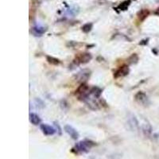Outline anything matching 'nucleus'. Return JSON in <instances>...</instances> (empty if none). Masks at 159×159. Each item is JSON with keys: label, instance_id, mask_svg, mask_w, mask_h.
<instances>
[{"label": "nucleus", "instance_id": "1", "mask_svg": "<svg viewBox=\"0 0 159 159\" xmlns=\"http://www.w3.org/2000/svg\"><path fill=\"white\" fill-rule=\"evenodd\" d=\"M95 145L96 143L90 140H82L75 145L74 150H76V153H88Z\"/></svg>", "mask_w": 159, "mask_h": 159}, {"label": "nucleus", "instance_id": "2", "mask_svg": "<svg viewBox=\"0 0 159 159\" xmlns=\"http://www.w3.org/2000/svg\"><path fill=\"white\" fill-rule=\"evenodd\" d=\"M92 59V56L89 52H84V53H79L76 56L75 59L73 60L72 64H74L75 65H84L90 61Z\"/></svg>", "mask_w": 159, "mask_h": 159}, {"label": "nucleus", "instance_id": "3", "mask_svg": "<svg viewBox=\"0 0 159 159\" xmlns=\"http://www.w3.org/2000/svg\"><path fill=\"white\" fill-rule=\"evenodd\" d=\"M89 91H90V89H89V86L85 83H82L76 89L75 94H76V96H77L79 100L84 101V99L89 94Z\"/></svg>", "mask_w": 159, "mask_h": 159}, {"label": "nucleus", "instance_id": "4", "mask_svg": "<svg viewBox=\"0 0 159 159\" xmlns=\"http://www.w3.org/2000/svg\"><path fill=\"white\" fill-rule=\"evenodd\" d=\"M91 76V70L89 69H83V70L80 71L76 75V80L79 83H85L90 78Z\"/></svg>", "mask_w": 159, "mask_h": 159}, {"label": "nucleus", "instance_id": "5", "mask_svg": "<svg viewBox=\"0 0 159 159\" xmlns=\"http://www.w3.org/2000/svg\"><path fill=\"white\" fill-rule=\"evenodd\" d=\"M134 100L137 102L139 104L143 105V106H147L150 103L148 96L143 92H139L134 95Z\"/></svg>", "mask_w": 159, "mask_h": 159}, {"label": "nucleus", "instance_id": "6", "mask_svg": "<svg viewBox=\"0 0 159 159\" xmlns=\"http://www.w3.org/2000/svg\"><path fill=\"white\" fill-rule=\"evenodd\" d=\"M130 72V68L128 65H124L121 67H119L116 72H114V78L118 79L120 77H124V76H127Z\"/></svg>", "mask_w": 159, "mask_h": 159}, {"label": "nucleus", "instance_id": "7", "mask_svg": "<svg viewBox=\"0 0 159 159\" xmlns=\"http://www.w3.org/2000/svg\"><path fill=\"white\" fill-rule=\"evenodd\" d=\"M127 125H128L129 128L133 131H136L139 128V123L136 117L133 115L130 116L127 119Z\"/></svg>", "mask_w": 159, "mask_h": 159}, {"label": "nucleus", "instance_id": "8", "mask_svg": "<svg viewBox=\"0 0 159 159\" xmlns=\"http://www.w3.org/2000/svg\"><path fill=\"white\" fill-rule=\"evenodd\" d=\"M40 129H41V130H42V133H43L45 135L47 136L53 135L57 131L56 129L53 128V127H51V126H49V125L45 124V123L40 125Z\"/></svg>", "mask_w": 159, "mask_h": 159}, {"label": "nucleus", "instance_id": "9", "mask_svg": "<svg viewBox=\"0 0 159 159\" xmlns=\"http://www.w3.org/2000/svg\"><path fill=\"white\" fill-rule=\"evenodd\" d=\"M64 129H65V131L66 132L72 139L76 140V139L79 138V133H78L77 130H76L73 127L70 126V125H65Z\"/></svg>", "mask_w": 159, "mask_h": 159}, {"label": "nucleus", "instance_id": "10", "mask_svg": "<svg viewBox=\"0 0 159 159\" xmlns=\"http://www.w3.org/2000/svg\"><path fill=\"white\" fill-rule=\"evenodd\" d=\"M45 31H46V29L42 25H35L32 28L33 34H34L35 36H42L45 34Z\"/></svg>", "mask_w": 159, "mask_h": 159}, {"label": "nucleus", "instance_id": "11", "mask_svg": "<svg viewBox=\"0 0 159 159\" xmlns=\"http://www.w3.org/2000/svg\"><path fill=\"white\" fill-rule=\"evenodd\" d=\"M89 94H90V96H93L96 99H99L102 94V89L98 87H93L89 91Z\"/></svg>", "mask_w": 159, "mask_h": 159}, {"label": "nucleus", "instance_id": "12", "mask_svg": "<svg viewBox=\"0 0 159 159\" xmlns=\"http://www.w3.org/2000/svg\"><path fill=\"white\" fill-rule=\"evenodd\" d=\"M30 122L34 125H38L41 123L42 119L39 117V116L35 113H30Z\"/></svg>", "mask_w": 159, "mask_h": 159}, {"label": "nucleus", "instance_id": "13", "mask_svg": "<svg viewBox=\"0 0 159 159\" xmlns=\"http://www.w3.org/2000/svg\"><path fill=\"white\" fill-rule=\"evenodd\" d=\"M150 15V11L147 9H143L138 13V18H139V21L143 22L146 18L148 17V15Z\"/></svg>", "mask_w": 159, "mask_h": 159}, {"label": "nucleus", "instance_id": "14", "mask_svg": "<svg viewBox=\"0 0 159 159\" xmlns=\"http://www.w3.org/2000/svg\"><path fill=\"white\" fill-rule=\"evenodd\" d=\"M46 61L49 64L52 65H58L61 64V61L57 58H55L53 57H51V56H46Z\"/></svg>", "mask_w": 159, "mask_h": 159}, {"label": "nucleus", "instance_id": "15", "mask_svg": "<svg viewBox=\"0 0 159 159\" xmlns=\"http://www.w3.org/2000/svg\"><path fill=\"white\" fill-rule=\"evenodd\" d=\"M92 27H93V24H92V22H88V23L84 24V25L82 26L81 30L84 33L88 34V33H89L91 30H92Z\"/></svg>", "mask_w": 159, "mask_h": 159}, {"label": "nucleus", "instance_id": "16", "mask_svg": "<svg viewBox=\"0 0 159 159\" xmlns=\"http://www.w3.org/2000/svg\"><path fill=\"white\" fill-rule=\"evenodd\" d=\"M129 64H131V65H134V64H137L139 61V56L137 55V53H133L130 57H129V58L127 59Z\"/></svg>", "mask_w": 159, "mask_h": 159}, {"label": "nucleus", "instance_id": "17", "mask_svg": "<svg viewBox=\"0 0 159 159\" xmlns=\"http://www.w3.org/2000/svg\"><path fill=\"white\" fill-rule=\"evenodd\" d=\"M143 132H144V134H146V135H150V134H151V132H152L151 126H150L149 123H145V124L143 125Z\"/></svg>", "mask_w": 159, "mask_h": 159}, {"label": "nucleus", "instance_id": "18", "mask_svg": "<svg viewBox=\"0 0 159 159\" xmlns=\"http://www.w3.org/2000/svg\"><path fill=\"white\" fill-rule=\"evenodd\" d=\"M35 104H36L37 107H38V108H44L45 107V103H44V102L42 101V99H39V98H36L35 99Z\"/></svg>", "mask_w": 159, "mask_h": 159}, {"label": "nucleus", "instance_id": "19", "mask_svg": "<svg viewBox=\"0 0 159 159\" xmlns=\"http://www.w3.org/2000/svg\"><path fill=\"white\" fill-rule=\"evenodd\" d=\"M54 126L56 127V130L58 132V134H59V135H61L62 134V130H61V127H60L59 123H57V122H54Z\"/></svg>", "mask_w": 159, "mask_h": 159}, {"label": "nucleus", "instance_id": "20", "mask_svg": "<svg viewBox=\"0 0 159 159\" xmlns=\"http://www.w3.org/2000/svg\"><path fill=\"white\" fill-rule=\"evenodd\" d=\"M149 42V38H147V39H143L142 40L141 42H139V45H147Z\"/></svg>", "mask_w": 159, "mask_h": 159}, {"label": "nucleus", "instance_id": "21", "mask_svg": "<svg viewBox=\"0 0 159 159\" xmlns=\"http://www.w3.org/2000/svg\"><path fill=\"white\" fill-rule=\"evenodd\" d=\"M154 14H155V15H158V16H159V7L157 8V10H156V11L154 12Z\"/></svg>", "mask_w": 159, "mask_h": 159}, {"label": "nucleus", "instance_id": "22", "mask_svg": "<svg viewBox=\"0 0 159 159\" xmlns=\"http://www.w3.org/2000/svg\"><path fill=\"white\" fill-rule=\"evenodd\" d=\"M156 1H157V2H159V0H156Z\"/></svg>", "mask_w": 159, "mask_h": 159}]
</instances>
